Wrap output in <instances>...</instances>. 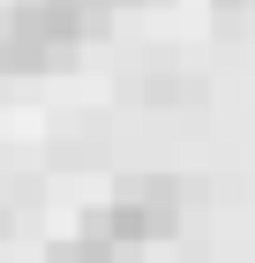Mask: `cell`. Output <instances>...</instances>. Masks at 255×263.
I'll return each mask as SVG.
<instances>
[{
  "instance_id": "2",
  "label": "cell",
  "mask_w": 255,
  "mask_h": 263,
  "mask_svg": "<svg viewBox=\"0 0 255 263\" xmlns=\"http://www.w3.org/2000/svg\"><path fill=\"white\" fill-rule=\"evenodd\" d=\"M53 263H113V248H105V241H68Z\"/></svg>"
},
{
  "instance_id": "1",
  "label": "cell",
  "mask_w": 255,
  "mask_h": 263,
  "mask_svg": "<svg viewBox=\"0 0 255 263\" xmlns=\"http://www.w3.org/2000/svg\"><path fill=\"white\" fill-rule=\"evenodd\" d=\"M173 226H180V181L135 173V181H120L113 196L98 203L90 241H105V248H150V241H165Z\"/></svg>"
},
{
  "instance_id": "3",
  "label": "cell",
  "mask_w": 255,
  "mask_h": 263,
  "mask_svg": "<svg viewBox=\"0 0 255 263\" xmlns=\"http://www.w3.org/2000/svg\"><path fill=\"white\" fill-rule=\"evenodd\" d=\"M218 8H225V15H248V8H255V0H218Z\"/></svg>"
}]
</instances>
